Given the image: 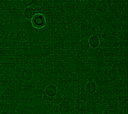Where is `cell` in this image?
<instances>
[{
  "mask_svg": "<svg viewBox=\"0 0 128 114\" xmlns=\"http://www.w3.org/2000/svg\"><path fill=\"white\" fill-rule=\"evenodd\" d=\"M32 25L36 28H42L46 25V20L44 15L41 14H36L31 19Z\"/></svg>",
  "mask_w": 128,
  "mask_h": 114,
  "instance_id": "1",
  "label": "cell"
},
{
  "mask_svg": "<svg viewBox=\"0 0 128 114\" xmlns=\"http://www.w3.org/2000/svg\"><path fill=\"white\" fill-rule=\"evenodd\" d=\"M16 38V40L20 42H25L28 38V34L26 30H20L17 32Z\"/></svg>",
  "mask_w": 128,
  "mask_h": 114,
  "instance_id": "2",
  "label": "cell"
},
{
  "mask_svg": "<svg viewBox=\"0 0 128 114\" xmlns=\"http://www.w3.org/2000/svg\"><path fill=\"white\" fill-rule=\"evenodd\" d=\"M36 14V10L32 6H27L24 8L23 12V15L24 17L28 20L32 19Z\"/></svg>",
  "mask_w": 128,
  "mask_h": 114,
  "instance_id": "3",
  "label": "cell"
},
{
  "mask_svg": "<svg viewBox=\"0 0 128 114\" xmlns=\"http://www.w3.org/2000/svg\"><path fill=\"white\" fill-rule=\"evenodd\" d=\"M44 92L48 96L52 97H54L58 92V88L56 86L53 84H50L45 88Z\"/></svg>",
  "mask_w": 128,
  "mask_h": 114,
  "instance_id": "4",
  "label": "cell"
},
{
  "mask_svg": "<svg viewBox=\"0 0 128 114\" xmlns=\"http://www.w3.org/2000/svg\"><path fill=\"white\" fill-rule=\"evenodd\" d=\"M34 76L32 71L29 68H25L21 72V78L25 81H30L32 80Z\"/></svg>",
  "mask_w": 128,
  "mask_h": 114,
  "instance_id": "5",
  "label": "cell"
},
{
  "mask_svg": "<svg viewBox=\"0 0 128 114\" xmlns=\"http://www.w3.org/2000/svg\"><path fill=\"white\" fill-rule=\"evenodd\" d=\"M88 40L90 47L92 48H96L100 46V40L96 35L90 36Z\"/></svg>",
  "mask_w": 128,
  "mask_h": 114,
  "instance_id": "6",
  "label": "cell"
},
{
  "mask_svg": "<svg viewBox=\"0 0 128 114\" xmlns=\"http://www.w3.org/2000/svg\"><path fill=\"white\" fill-rule=\"evenodd\" d=\"M70 104L68 102L62 101L61 102L58 106V110L60 113L66 114L70 110Z\"/></svg>",
  "mask_w": 128,
  "mask_h": 114,
  "instance_id": "7",
  "label": "cell"
},
{
  "mask_svg": "<svg viewBox=\"0 0 128 114\" xmlns=\"http://www.w3.org/2000/svg\"><path fill=\"white\" fill-rule=\"evenodd\" d=\"M96 9L98 12L102 14L106 13L108 10V6L106 2L104 0L100 1L96 4Z\"/></svg>",
  "mask_w": 128,
  "mask_h": 114,
  "instance_id": "8",
  "label": "cell"
},
{
  "mask_svg": "<svg viewBox=\"0 0 128 114\" xmlns=\"http://www.w3.org/2000/svg\"><path fill=\"white\" fill-rule=\"evenodd\" d=\"M96 84L94 81L88 82L85 86V90L90 94H94L96 90Z\"/></svg>",
  "mask_w": 128,
  "mask_h": 114,
  "instance_id": "9",
  "label": "cell"
},
{
  "mask_svg": "<svg viewBox=\"0 0 128 114\" xmlns=\"http://www.w3.org/2000/svg\"><path fill=\"white\" fill-rule=\"evenodd\" d=\"M107 106L108 108L110 110H116L118 106V99L115 97L110 98L107 102Z\"/></svg>",
  "mask_w": 128,
  "mask_h": 114,
  "instance_id": "10",
  "label": "cell"
},
{
  "mask_svg": "<svg viewBox=\"0 0 128 114\" xmlns=\"http://www.w3.org/2000/svg\"><path fill=\"white\" fill-rule=\"evenodd\" d=\"M108 78L112 81L116 80L118 78V72L116 68L110 69L108 72Z\"/></svg>",
  "mask_w": 128,
  "mask_h": 114,
  "instance_id": "11",
  "label": "cell"
},
{
  "mask_svg": "<svg viewBox=\"0 0 128 114\" xmlns=\"http://www.w3.org/2000/svg\"><path fill=\"white\" fill-rule=\"evenodd\" d=\"M79 46L82 51L86 52L90 48L88 40L86 38L82 39L79 42Z\"/></svg>",
  "mask_w": 128,
  "mask_h": 114,
  "instance_id": "12",
  "label": "cell"
},
{
  "mask_svg": "<svg viewBox=\"0 0 128 114\" xmlns=\"http://www.w3.org/2000/svg\"><path fill=\"white\" fill-rule=\"evenodd\" d=\"M0 82L2 85L7 86L11 84L12 78L10 75L4 74L0 78Z\"/></svg>",
  "mask_w": 128,
  "mask_h": 114,
  "instance_id": "13",
  "label": "cell"
},
{
  "mask_svg": "<svg viewBox=\"0 0 128 114\" xmlns=\"http://www.w3.org/2000/svg\"><path fill=\"white\" fill-rule=\"evenodd\" d=\"M89 94L84 90H81L80 93V99L82 101L84 102H86L88 101L89 99L90 96H89Z\"/></svg>",
  "mask_w": 128,
  "mask_h": 114,
  "instance_id": "14",
  "label": "cell"
},
{
  "mask_svg": "<svg viewBox=\"0 0 128 114\" xmlns=\"http://www.w3.org/2000/svg\"><path fill=\"white\" fill-rule=\"evenodd\" d=\"M57 29L59 31H64L67 29V25L64 22H60L57 25Z\"/></svg>",
  "mask_w": 128,
  "mask_h": 114,
  "instance_id": "15",
  "label": "cell"
},
{
  "mask_svg": "<svg viewBox=\"0 0 128 114\" xmlns=\"http://www.w3.org/2000/svg\"><path fill=\"white\" fill-rule=\"evenodd\" d=\"M42 96H43V98L47 102H52L53 100H54V97H52L48 95L44 92L43 93V94H42Z\"/></svg>",
  "mask_w": 128,
  "mask_h": 114,
  "instance_id": "16",
  "label": "cell"
},
{
  "mask_svg": "<svg viewBox=\"0 0 128 114\" xmlns=\"http://www.w3.org/2000/svg\"><path fill=\"white\" fill-rule=\"evenodd\" d=\"M22 3L26 6H30L32 4V0H22Z\"/></svg>",
  "mask_w": 128,
  "mask_h": 114,
  "instance_id": "17",
  "label": "cell"
},
{
  "mask_svg": "<svg viewBox=\"0 0 128 114\" xmlns=\"http://www.w3.org/2000/svg\"><path fill=\"white\" fill-rule=\"evenodd\" d=\"M43 0H32V4L36 6H40L42 4Z\"/></svg>",
  "mask_w": 128,
  "mask_h": 114,
  "instance_id": "18",
  "label": "cell"
},
{
  "mask_svg": "<svg viewBox=\"0 0 128 114\" xmlns=\"http://www.w3.org/2000/svg\"><path fill=\"white\" fill-rule=\"evenodd\" d=\"M4 103L2 102L0 100V112H2L4 110Z\"/></svg>",
  "mask_w": 128,
  "mask_h": 114,
  "instance_id": "19",
  "label": "cell"
},
{
  "mask_svg": "<svg viewBox=\"0 0 128 114\" xmlns=\"http://www.w3.org/2000/svg\"><path fill=\"white\" fill-rule=\"evenodd\" d=\"M92 114H103V112L100 110H96L93 112Z\"/></svg>",
  "mask_w": 128,
  "mask_h": 114,
  "instance_id": "20",
  "label": "cell"
},
{
  "mask_svg": "<svg viewBox=\"0 0 128 114\" xmlns=\"http://www.w3.org/2000/svg\"><path fill=\"white\" fill-rule=\"evenodd\" d=\"M78 114H86L85 110H82V109L80 110L78 112Z\"/></svg>",
  "mask_w": 128,
  "mask_h": 114,
  "instance_id": "21",
  "label": "cell"
},
{
  "mask_svg": "<svg viewBox=\"0 0 128 114\" xmlns=\"http://www.w3.org/2000/svg\"><path fill=\"white\" fill-rule=\"evenodd\" d=\"M102 39H106V34H104V33L102 34Z\"/></svg>",
  "mask_w": 128,
  "mask_h": 114,
  "instance_id": "22",
  "label": "cell"
},
{
  "mask_svg": "<svg viewBox=\"0 0 128 114\" xmlns=\"http://www.w3.org/2000/svg\"><path fill=\"white\" fill-rule=\"evenodd\" d=\"M94 81V78L92 77H90L88 78V82H92Z\"/></svg>",
  "mask_w": 128,
  "mask_h": 114,
  "instance_id": "23",
  "label": "cell"
},
{
  "mask_svg": "<svg viewBox=\"0 0 128 114\" xmlns=\"http://www.w3.org/2000/svg\"><path fill=\"white\" fill-rule=\"evenodd\" d=\"M6 0H0V2H4V1H5Z\"/></svg>",
  "mask_w": 128,
  "mask_h": 114,
  "instance_id": "24",
  "label": "cell"
},
{
  "mask_svg": "<svg viewBox=\"0 0 128 114\" xmlns=\"http://www.w3.org/2000/svg\"><path fill=\"white\" fill-rule=\"evenodd\" d=\"M54 114H62V113H59V112H58V113H56Z\"/></svg>",
  "mask_w": 128,
  "mask_h": 114,
  "instance_id": "25",
  "label": "cell"
}]
</instances>
